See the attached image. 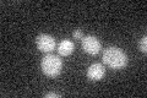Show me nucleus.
<instances>
[{"label": "nucleus", "mask_w": 147, "mask_h": 98, "mask_svg": "<svg viewBox=\"0 0 147 98\" xmlns=\"http://www.w3.org/2000/svg\"><path fill=\"white\" fill-rule=\"evenodd\" d=\"M40 68L44 75L49 77H55L61 72L63 70V62L58 55L48 54L40 62Z\"/></svg>", "instance_id": "obj_2"}, {"label": "nucleus", "mask_w": 147, "mask_h": 98, "mask_svg": "<svg viewBox=\"0 0 147 98\" xmlns=\"http://www.w3.org/2000/svg\"><path fill=\"white\" fill-rule=\"evenodd\" d=\"M74 50H75V45L69 39H63L60 43L58 44V53L63 55V57H69V55H71L74 53Z\"/></svg>", "instance_id": "obj_6"}, {"label": "nucleus", "mask_w": 147, "mask_h": 98, "mask_svg": "<svg viewBox=\"0 0 147 98\" xmlns=\"http://www.w3.org/2000/svg\"><path fill=\"white\" fill-rule=\"evenodd\" d=\"M105 75V68L100 63H93L91 64L87 69V77L91 81H99L102 80Z\"/></svg>", "instance_id": "obj_5"}, {"label": "nucleus", "mask_w": 147, "mask_h": 98, "mask_svg": "<svg viewBox=\"0 0 147 98\" xmlns=\"http://www.w3.org/2000/svg\"><path fill=\"white\" fill-rule=\"evenodd\" d=\"M81 47L90 55H97L100 52V49H102V45H100V42L98 41V38L91 34L82 38Z\"/></svg>", "instance_id": "obj_3"}, {"label": "nucleus", "mask_w": 147, "mask_h": 98, "mask_svg": "<svg viewBox=\"0 0 147 98\" xmlns=\"http://www.w3.org/2000/svg\"><path fill=\"white\" fill-rule=\"evenodd\" d=\"M36 45L40 52L50 53L55 48V39L53 36L47 34V33H42L36 38Z\"/></svg>", "instance_id": "obj_4"}, {"label": "nucleus", "mask_w": 147, "mask_h": 98, "mask_svg": "<svg viewBox=\"0 0 147 98\" xmlns=\"http://www.w3.org/2000/svg\"><path fill=\"white\" fill-rule=\"evenodd\" d=\"M72 36H74V38L75 39H81L82 41V38H84V32H82L80 28H76L75 31H74Z\"/></svg>", "instance_id": "obj_8"}, {"label": "nucleus", "mask_w": 147, "mask_h": 98, "mask_svg": "<svg viewBox=\"0 0 147 98\" xmlns=\"http://www.w3.org/2000/svg\"><path fill=\"white\" fill-rule=\"evenodd\" d=\"M103 63L114 70H120L127 65V55L121 48L108 47L103 52Z\"/></svg>", "instance_id": "obj_1"}, {"label": "nucleus", "mask_w": 147, "mask_h": 98, "mask_svg": "<svg viewBox=\"0 0 147 98\" xmlns=\"http://www.w3.org/2000/svg\"><path fill=\"white\" fill-rule=\"evenodd\" d=\"M139 49L141 50L142 53H146L147 52V37L146 36H144L139 41Z\"/></svg>", "instance_id": "obj_7"}, {"label": "nucleus", "mask_w": 147, "mask_h": 98, "mask_svg": "<svg viewBox=\"0 0 147 98\" xmlns=\"http://www.w3.org/2000/svg\"><path fill=\"white\" fill-rule=\"evenodd\" d=\"M61 96L57 92H48L44 95V98H60Z\"/></svg>", "instance_id": "obj_9"}]
</instances>
